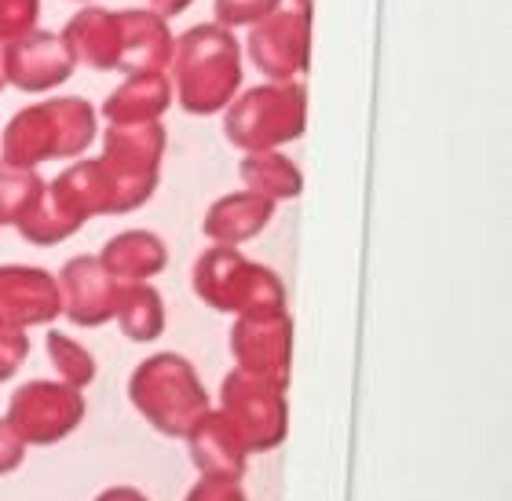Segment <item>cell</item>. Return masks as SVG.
<instances>
[{"label": "cell", "mask_w": 512, "mask_h": 501, "mask_svg": "<svg viewBox=\"0 0 512 501\" xmlns=\"http://www.w3.org/2000/svg\"><path fill=\"white\" fill-rule=\"evenodd\" d=\"M48 359H52L59 381L70 384V388H88L96 377V359L88 355V348L70 341L66 333H48Z\"/></svg>", "instance_id": "cell-21"}, {"label": "cell", "mask_w": 512, "mask_h": 501, "mask_svg": "<svg viewBox=\"0 0 512 501\" xmlns=\"http://www.w3.org/2000/svg\"><path fill=\"white\" fill-rule=\"evenodd\" d=\"M96 139V110L85 99L59 96L22 110L4 128V161L33 169L41 161L74 158Z\"/></svg>", "instance_id": "cell-3"}, {"label": "cell", "mask_w": 512, "mask_h": 501, "mask_svg": "<svg viewBox=\"0 0 512 501\" xmlns=\"http://www.w3.org/2000/svg\"><path fill=\"white\" fill-rule=\"evenodd\" d=\"M59 282V300H63L66 319L74 326H103L114 319L118 304V278L99 264V256H74L63 267Z\"/></svg>", "instance_id": "cell-12"}, {"label": "cell", "mask_w": 512, "mask_h": 501, "mask_svg": "<svg viewBox=\"0 0 512 501\" xmlns=\"http://www.w3.org/2000/svg\"><path fill=\"white\" fill-rule=\"evenodd\" d=\"M282 0H216V19L220 26H256L260 19H267Z\"/></svg>", "instance_id": "cell-23"}, {"label": "cell", "mask_w": 512, "mask_h": 501, "mask_svg": "<svg viewBox=\"0 0 512 501\" xmlns=\"http://www.w3.org/2000/svg\"><path fill=\"white\" fill-rule=\"evenodd\" d=\"M150 8H154L158 19H176V15L191 8V0H150Z\"/></svg>", "instance_id": "cell-27"}, {"label": "cell", "mask_w": 512, "mask_h": 501, "mask_svg": "<svg viewBox=\"0 0 512 501\" xmlns=\"http://www.w3.org/2000/svg\"><path fill=\"white\" fill-rule=\"evenodd\" d=\"M187 501H246V494H242L238 480H209V476H205V480L187 494Z\"/></svg>", "instance_id": "cell-25"}, {"label": "cell", "mask_w": 512, "mask_h": 501, "mask_svg": "<svg viewBox=\"0 0 512 501\" xmlns=\"http://www.w3.org/2000/svg\"><path fill=\"white\" fill-rule=\"evenodd\" d=\"M114 319L128 341L150 344L158 341L165 330V304H161L158 289L147 282H128L118 289V304H114Z\"/></svg>", "instance_id": "cell-18"}, {"label": "cell", "mask_w": 512, "mask_h": 501, "mask_svg": "<svg viewBox=\"0 0 512 501\" xmlns=\"http://www.w3.org/2000/svg\"><path fill=\"white\" fill-rule=\"evenodd\" d=\"M220 417L227 428L238 436V443L246 447V454H264L275 450L286 439V395L271 381L235 370L224 377V392H220Z\"/></svg>", "instance_id": "cell-7"}, {"label": "cell", "mask_w": 512, "mask_h": 501, "mask_svg": "<svg viewBox=\"0 0 512 501\" xmlns=\"http://www.w3.org/2000/svg\"><path fill=\"white\" fill-rule=\"evenodd\" d=\"M8 85V81H4V52H0V88Z\"/></svg>", "instance_id": "cell-29"}, {"label": "cell", "mask_w": 512, "mask_h": 501, "mask_svg": "<svg viewBox=\"0 0 512 501\" xmlns=\"http://www.w3.org/2000/svg\"><path fill=\"white\" fill-rule=\"evenodd\" d=\"M311 48V11L275 8L249 33V59L275 81H289L308 70Z\"/></svg>", "instance_id": "cell-10"}, {"label": "cell", "mask_w": 512, "mask_h": 501, "mask_svg": "<svg viewBox=\"0 0 512 501\" xmlns=\"http://www.w3.org/2000/svg\"><path fill=\"white\" fill-rule=\"evenodd\" d=\"M187 443H191V461L209 480H238L246 472V447L238 443V436L227 428L224 417L213 414V410L187 436Z\"/></svg>", "instance_id": "cell-15"}, {"label": "cell", "mask_w": 512, "mask_h": 501, "mask_svg": "<svg viewBox=\"0 0 512 501\" xmlns=\"http://www.w3.org/2000/svg\"><path fill=\"white\" fill-rule=\"evenodd\" d=\"M242 180L253 194L267 198V202H286L300 194V172L297 165L278 154V150H256L242 161Z\"/></svg>", "instance_id": "cell-19"}, {"label": "cell", "mask_w": 512, "mask_h": 501, "mask_svg": "<svg viewBox=\"0 0 512 501\" xmlns=\"http://www.w3.org/2000/svg\"><path fill=\"white\" fill-rule=\"evenodd\" d=\"M63 44L74 63L125 74H165L172 63V37L154 11L85 8L66 22Z\"/></svg>", "instance_id": "cell-1"}, {"label": "cell", "mask_w": 512, "mask_h": 501, "mask_svg": "<svg viewBox=\"0 0 512 501\" xmlns=\"http://www.w3.org/2000/svg\"><path fill=\"white\" fill-rule=\"evenodd\" d=\"M96 501H147L139 491H132V487H110V491H103Z\"/></svg>", "instance_id": "cell-28"}, {"label": "cell", "mask_w": 512, "mask_h": 501, "mask_svg": "<svg viewBox=\"0 0 512 501\" xmlns=\"http://www.w3.org/2000/svg\"><path fill=\"white\" fill-rule=\"evenodd\" d=\"M26 355H30V341H26V333L19 330H4L0 326V381H8L22 363H26Z\"/></svg>", "instance_id": "cell-24"}, {"label": "cell", "mask_w": 512, "mask_h": 501, "mask_svg": "<svg viewBox=\"0 0 512 501\" xmlns=\"http://www.w3.org/2000/svg\"><path fill=\"white\" fill-rule=\"evenodd\" d=\"M128 399L161 436L187 439L209 414V395L183 355H154L128 377Z\"/></svg>", "instance_id": "cell-4"}, {"label": "cell", "mask_w": 512, "mask_h": 501, "mask_svg": "<svg viewBox=\"0 0 512 501\" xmlns=\"http://www.w3.org/2000/svg\"><path fill=\"white\" fill-rule=\"evenodd\" d=\"M224 132L249 154L297 139L304 132V88L297 81H271L253 88L227 110Z\"/></svg>", "instance_id": "cell-6"}, {"label": "cell", "mask_w": 512, "mask_h": 501, "mask_svg": "<svg viewBox=\"0 0 512 501\" xmlns=\"http://www.w3.org/2000/svg\"><path fill=\"white\" fill-rule=\"evenodd\" d=\"M271 213H275V202H267L260 194L242 191V194H227L220 202H213V209L205 213V235L213 238L216 246H242L249 238H256L271 224Z\"/></svg>", "instance_id": "cell-14"}, {"label": "cell", "mask_w": 512, "mask_h": 501, "mask_svg": "<svg viewBox=\"0 0 512 501\" xmlns=\"http://www.w3.org/2000/svg\"><path fill=\"white\" fill-rule=\"evenodd\" d=\"M44 180L33 169L0 158V224H19L26 209L37 202Z\"/></svg>", "instance_id": "cell-20"}, {"label": "cell", "mask_w": 512, "mask_h": 501, "mask_svg": "<svg viewBox=\"0 0 512 501\" xmlns=\"http://www.w3.org/2000/svg\"><path fill=\"white\" fill-rule=\"evenodd\" d=\"M194 293L209 308L235 311V315L286 308V293H282L278 275L246 260L231 246H213L209 253H202V260L194 264Z\"/></svg>", "instance_id": "cell-5"}, {"label": "cell", "mask_w": 512, "mask_h": 501, "mask_svg": "<svg viewBox=\"0 0 512 501\" xmlns=\"http://www.w3.org/2000/svg\"><path fill=\"white\" fill-rule=\"evenodd\" d=\"M70 74H74V59L66 52L63 37H55V33L30 30L4 48V81H11L22 92L55 88Z\"/></svg>", "instance_id": "cell-13"}, {"label": "cell", "mask_w": 512, "mask_h": 501, "mask_svg": "<svg viewBox=\"0 0 512 501\" xmlns=\"http://www.w3.org/2000/svg\"><path fill=\"white\" fill-rule=\"evenodd\" d=\"M4 421L26 447H52L85 421V395L63 381H30L11 395Z\"/></svg>", "instance_id": "cell-8"}, {"label": "cell", "mask_w": 512, "mask_h": 501, "mask_svg": "<svg viewBox=\"0 0 512 501\" xmlns=\"http://www.w3.org/2000/svg\"><path fill=\"white\" fill-rule=\"evenodd\" d=\"M231 352L238 370L286 388L289 381V315L286 308H267L238 315L231 330Z\"/></svg>", "instance_id": "cell-9"}, {"label": "cell", "mask_w": 512, "mask_h": 501, "mask_svg": "<svg viewBox=\"0 0 512 501\" xmlns=\"http://www.w3.org/2000/svg\"><path fill=\"white\" fill-rule=\"evenodd\" d=\"M37 0H0V44H11L37 30Z\"/></svg>", "instance_id": "cell-22"}, {"label": "cell", "mask_w": 512, "mask_h": 501, "mask_svg": "<svg viewBox=\"0 0 512 501\" xmlns=\"http://www.w3.org/2000/svg\"><path fill=\"white\" fill-rule=\"evenodd\" d=\"M172 103V85L165 74H128L125 85L103 103L110 125H143L158 121Z\"/></svg>", "instance_id": "cell-17"}, {"label": "cell", "mask_w": 512, "mask_h": 501, "mask_svg": "<svg viewBox=\"0 0 512 501\" xmlns=\"http://www.w3.org/2000/svg\"><path fill=\"white\" fill-rule=\"evenodd\" d=\"M63 311L59 282L41 267H0V326L26 333V326H44Z\"/></svg>", "instance_id": "cell-11"}, {"label": "cell", "mask_w": 512, "mask_h": 501, "mask_svg": "<svg viewBox=\"0 0 512 501\" xmlns=\"http://www.w3.org/2000/svg\"><path fill=\"white\" fill-rule=\"evenodd\" d=\"M26 458V443L11 432L8 421H0V476H8L11 469H19Z\"/></svg>", "instance_id": "cell-26"}, {"label": "cell", "mask_w": 512, "mask_h": 501, "mask_svg": "<svg viewBox=\"0 0 512 501\" xmlns=\"http://www.w3.org/2000/svg\"><path fill=\"white\" fill-rule=\"evenodd\" d=\"M99 264L121 282H147L169 264V249L154 231H125V235L110 238Z\"/></svg>", "instance_id": "cell-16"}, {"label": "cell", "mask_w": 512, "mask_h": 501, "mask_svg": "<svg viewBox=\"0 0 512 501\" xmlns=\"http://www.w3.org/2000/svg\"><path fill=\"white\" fill-rule=\"evenodd\" d=\"M172 85L180 92V107L187 114H216L235 99L242 85V59H238L235 33L209 22L194 26L172 44Z\"/></svg>", "instance_id": "cell-2"}]
</instances>
